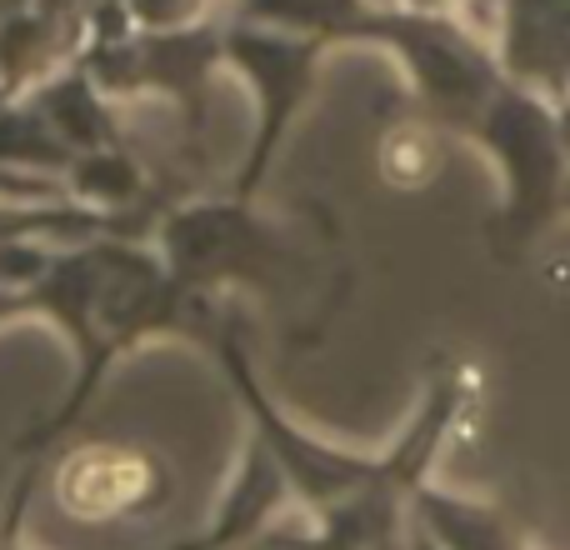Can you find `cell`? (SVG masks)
Wrapping results in <instances>:
<instances>
[{"instance_id":"1","label":"cell","mask_w":570,"mask_h":550,"mask_svg":"<svg viewBox=\"0 0 570 550\" xmlns=\"http://www.w3.org/2000/svg\"><path fill=\"white\" fill-rule=\"evenodd\" d=\"M156 251L166 271L190 295H216L220 285H250V291L305 301L315 266L301 246L285 240L281 226L250 210V200H190L170 206L156 226Z\"/></svg>"},{"instance_id":"2","label":"cell","mask_w":570,"mask_h":550,"mask_svg":"<svg viewBox=\"0 0 570 550\" xmlns=\"http://www.w3.org/2000/svg\"><path fill=\"white\" fill-rule=\"evenodd\" d=\"M471 130L501 166L505 200H501V220H495V246L511 261L515 251L531 246L551 226V216L566 210V186H570L566 110H556L541 90L505 80Z\"/></svg>"},{"instance_id":"3","label":"cell","mask_w":570,"mask_h":550,"mask_svg":"<svg viewBox=\"0 0 570 550\" xmlns=\"http://www.w3.org/2000/svg\"><path fill=\"white\" fill-rule=\"evenodd\" d=\"M355 36L391 46L421 106L445 126H475L491 96L505 86V70L501 60H491L485 40L445 10L375 6Z\"/></svg>"},{"instance_id":"4","label":"cell","mask_w":570,"mask_h":550,"mask_svg":"<svg viewBox=\"0 0 570 550\" xmlns=\"http://www.w3.org/2000/svg\"><path fill=\"white\" fill-rule=\"evenodd\" d=\"M206 341H210V351H216L226 381L236 385L240 405H246L250 435H261V441H266V451L281 461V471H285V481H291L295 501L311 505V511L321 515V511H331V505L351 501V495L371 481L375 465H381V455L341 451V445L315 441L311 431H301V425L285 421V411L266 395V385H261V375H256V365H250L246 341H240L236 325H216V321H210Z\"/></svg>"},{"instance_id":"5","label":"cell","mask_w":570,"mask_h":550,"mask_svg":"<svg viewBox=\"0 0 570 550\" xmlns=\"http://www.w3.org/2000/svg\"><path fill=\"white\" fill-rule=\"evenodd\" d=\"M226 60L256 86V140L240 166V180L230 196L250 200L266 180L271 160H276L285 130H291L295 110L305 106L315 80V60H321V40L315 36H291V30L271 26H230L226 30Z\"/></svg>"},{"instance_id":"6","label":"cell","mask_w":570,"mask_h":550,"mask_svg":"<svg viewBox=\"0 0 570 550\" xmlns=\"http://www.w3.org/2000/svg\"><path fill=\"white\" fill-rule=\"evenodd\" d=\"M60 515L86 526H116V521H146L160 515L176 495V471L146 445H76L50 475Z\"/></svg>"},{"instance_id":"7","label":"cell","mask_w":570,"mask_h":550,"mask_svg":"<svg viewBox=\"0 0 570 550\" xmlns=\"http://www.w3.org/2000/svg\"><path fill=\"white\" fill-rule=\"evenodd\" d=\"M86 50L80 0H0V86H40Z\"/></svg>"},{"instance_id":"8","label":"cell","mask_w":570,"mask_h":550,"mask_svg":"<svg viewBox=\"0 0 570 550\" xmlns=\"http://www.w3.org/2000/svg\"><path fill=\"white\" fill-rule=\"evenodd\" d=\"M501 70L541 96H566L570 0H501Z\"/></svg>"},{"instance_id":"9","label":"cell","mask_w":570,"mask_h":550,"mask_svg":"<svg viewBox=\"0 0 570 550\" xmlns=\"http://www.w3.org/2000/svg\"><path fill=\"white\" fill-rule=\"evenodd\" d=\"M220 60H226V30L206 26V20L186 30H140L146 90L176 100L190 136H200V126H206V90Z\"/></svg>"},{"instance_id":"10","label":"cell","mask_w":570,"mask_h":550,"mask_svg":"<svg viewBox=\"0 0 570 550\" xmlns=\"http://www.w3.org/2000/svg\"><path fill=\"white\" fill-rule=\"evenodd\" d=\"M285 501H291V481H285L281 461L256 441V435H250L246 455H240V475H236V485L226 491L220 511L210 515V526L196 536V541H180L170 550H230L240 541H256V536L276 521V511ZM0 550H20V536L0 531Z\"/></svg>"},{"instance_id":"11","label":"cell","mask_w":570,"mask_h":550,"mask_svg":"<svg viewBox=\"0 0 570 550\" xmlns=\"http://www.w3.org/2000/svg\"><path fill=\"white\" fill-rule=\"evenodd\" d=\"M415 521L441 550H531L511 521L485 501H465L425 481L415 491Z\"/></svg>"},{"instance_id":"12","label":"cell","mask_w":570,"mask_h":550,"mask_svg":"<svg viewBox=\"0 0 570 550\" xmlns=\"http://www.w3.org/2000/svg\"><path fill=\"white\" fill-rule=\"evenodd\" d=\"M30 100H36V106L46 110L50 126L76 146V156L80 150L120 146V126H116V116H110V106H106V90L86 76L80 60L76 66H66V70H56L50 80H40Z\"/></svg>"},{"instance_id":"13","label":"cell","mask_w":570,"mask_h":550,"mask_svg":"<svg viewBox=\"0 0 570 550\" xmlns=\"http://www.w3.org/2000/svg\"><path fill=\"white\" fill-rule=\"evenodd\" d=\"M0 166L16 170H50V176H70L76 166V146L46 120L36 100H0Z\"/></svg>"},{"instance_id":"14","label":"cell","mask_w":570,"mask_h":550,"mask_svg":"<svg viewBox=\"0 0 570 550\" xmlns=\"http://www.w3.org/2000/svg\"><path fill=\"white\" fill-rule=\"evenodd\" d=\"M66 180H70V196L86 200V206H96V210H136V206L150 200L146 166H140L126 146L80 150Z\"/></svg>"},{"instance_id":"15","label":"cell","mask_w":570,"mask_h":550,"mask_svg":"<svg viewBox=\"0 0 570 550\" xmlns=\"http://www.w3.org/2000/svg\"><path fill=\"white\" fill-rule=\"evenodd\" d=\"M371 0H240L246 26L291 30V36H355L361 20L371 16Z\"/></svg>"},{"instance_id":"16","label":"cell","mask_w":570,"mask_h":550,"mask_svg":"<svg viewBox=\"0 0 570 550\" xmlns=\"http://www.w3.org/2000/svg\"><path fill=\"white\" fill-rule=\"evenodd\" d=\"M441 170V140L431 126H395L381 136V176L385 186L421 190Z\"/></svg>"},{"instance_id":"17","label":"cell","mask_w":570,"mask_h":550,"mask_svg":"<svg viewBox=\"0 0 570 550\" xmlns=\"http://www.w3.org/2000/svg\"><path fill=\"white\" fill-rule=\"evenodd\" d=\"M140 30H186L206 20V0H126Z\"/></svg>"},{"instance_id":"18","label":"cell","mask_w":570,"mask_h":550,"mask_svg":"<svg viewBox=\"0 0 570 550\" xmlns=\"http://www.w3.org/2000/svg\"><path fill=\"white\" fill-rule=\"evenodd\" d=\"M566 126H570V90H566Z\"/></svg>"},{"instance_id":"19","label":"cell","mask_w":570,"mask_h":550,"mask_svg":"<svg viewBox=\"0 0 570 550\" xmlns=\"http://www.w3.org/2000/svg\"><path fill=\"white\" fill-rule=\"evenodd\" d=\"M566 210H570V186H566Z\"/></svg>"},{"instance_id":"20","label":"cell","mask_w":570,"mask_h":550,"mask_svg":"<svg viewBox=\"0 0 570 550\" xmlns=\"http://www.w3.org/2000/svg\"><path fill=\"white\" fill-rule=\"evenodd\" d=\"M6 96H10V90H6V86H0V100H6Z\"/></svg>"}]
</instances>
